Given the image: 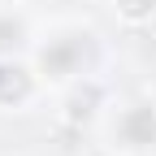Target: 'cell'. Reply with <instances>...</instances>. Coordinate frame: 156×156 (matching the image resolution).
Segmentation results:
<instances>
[{"mask_svg":"<svg viewBox=\"0 0 156 156\" xmlns=\"http://www.w3.org/2000/svg\"><path fill=\"white\" fill-rule=\"evenodd\" d=\"M30 95V74L17 65H0V104H22Z\"/></svg>","mask_w":156,"mask_h":156,"instance_id":"obj_1","label":"cell"},{"mask_svg":"<svg viewBox=\"0 0 156 156\" xmlns=\"http://www.w3.org/2000/svg\"><path fill=\"white\" fill-rule=\"evenodd\" d=\"M122 130H126V139L130 143H156V108H134L126 122H122Z\"/></svg>","mask_w":156,"mask_h":156,"instance_id":"obj_2","label":"cell"},{"mask_svg":"<svg viewBox=\"0 0 156 156\" xmlns=\"http://www.w3.org/2000/svg\"><path fill=\"white\" fill-rule=\"evenodd\" d=\"M74 61H78V44H74V39H69V44H56V48L44 52V69H48V74H65Z\"/></svg>","mask_w":156,"mask_h":156,"instance_id":"obj_3","label":"cell"},{"mask_svg":"<svg viewBox=\"0 0 156 156\" xmlns=\"http://www.w3.org/2000/svg\"><path fill=\"white\" fill-rule=\"evenodd\" d=\"M117 9H122L130 22H139V17H152V9H156V0H117Z\"/></svg>","mask_w":156,"mask_h":156,"instance_id":"obj_4","label":"cell"},{"mask_svg":"<svg viewBox=\"0 0 156 156\" xmlns=\"http://www.w3.org/2000/svg\"><path fill=\"white\" fill-rule=\"evenodd\" d=\"M91 104H95V91L87 87V91H78L74 100H69V117L78 122V117H91Z\"/></svg>","mask_w":156,"mask_h":156,"instance_id":"obj_5","label":"cell"},{"mask_svg":"<svg viewBox=\"0 0 156 156\" xmlns=\"http://www.w3.org/2000/svg\"><path fill=\"white\" fill-rule=\"evenodd\" d=\"M17 35H22V26H17V22H0V48L17 44Z\"/></svg>","mask_w":156,"mask_h":156,"instance_id":"obj_6","label":"cell"}]
</instances>
